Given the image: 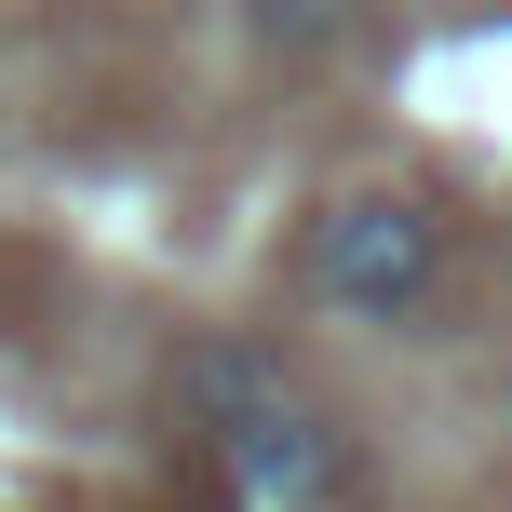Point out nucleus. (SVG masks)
<instances>
[{"mask_svg": "<svg viewBox=\"0 0 512 512\" xmlns=\"http://www.w3.org/2000/svg\"><path fill=\"white\" fill-rule=\"evenodd\" d=\"M445 283V216L405 203V189H337L310 216V297L351 310V324H405Z\"/></svg>", "mask_w": 512, "mask_h": 512, "instance_id": "nucleus-1", "label": "nucleus"}, {"mask_svg": "<svg viewBox=\"0 0 512 512\" xmlns=\"http://www.w3.org/2000/svg\"><path fill=\"white\" fill-rule=\"evenodd\" d=\"M189 391H203L216 445H230V486L297 499L310 472H324V418L283 391V364H270V351H203V364H189Z\"/></svg>", "mask_w": 512, "mask_h": 512, "instance_id": "nucleus-2", "label": "nucleus"}, {"mask_svg": "<svg viewBox=\"0 0 512 512\" xmlns=\"http://www.w3.org/2000/svg\"><path fill=\"white\" fill-rule=\"evenodd\" d=\"M351 14H364V0H230V27L270 54V68H310V54H337V41H351Z\"/></svg>", "mask_w": 512, "mask_h": 512, "instance_id": "nucleus-3", "label": "nucleus"}, {"mask_svg": "<svg viewBox=\"0 0 512 512\" xmlns=\"http://www.w3.org/2000/svg\"><path fill=\"white\" fill-rule=\"evenodd\" d=\"M499 405H512V391H499Z\"/></svg>", "mask_w": 512, "mask_h": 512, "instance_id": "nucleus-4", "label": "nucleus"}]
</instances>
